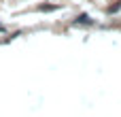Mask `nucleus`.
Returning <instances> with one entry per match:
<instances>
[{
    "label": "nucleus",
    "mask_w": 121,
    "mask_h": 117,
    "mask_svg": "<svg viewBox=\"0 0 121 117\" xmlns=\"http://www.w3.org/2000/svg\"><path fill=\"white\" fill-rule=\"evenodd\" d=\"M121 9V2H117V4H113V6H108V13H115V11H119Z\"/></svg>",
    "instance_id": "nucleus-2"
},
{
    "label": "nucleus",
    "mask_w": 121,
    "mask_h": 117,
    "mask_svg": "<svg viewBox=\"0 0 121 117\" xmlns=\"http://www.w3.org/2000/svg\"><path fill=\"white\" fill-rule=\"evenodd\" d=\"M74 23H77V26H79V23H87V26H89V23H94V19H91L89 15H85V13H83V15H79V17H77V21H74Z\"/></svg>",
    "instance_id": "nucleus-1"
}]
</instances>
